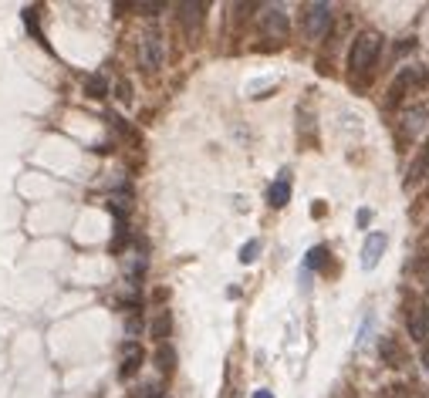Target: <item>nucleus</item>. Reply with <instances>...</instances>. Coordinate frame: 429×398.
I'll use <instances>...</instances> for the list:
<instances>
[{
	"mask_svg": "<svg viewBox=\"0 0 429 398\" xmlns=\"http://www.w3.org/2000/svg\"><path fill=\"white\" fill-rule=\"evenodd\" d=\"M382 51V38L375 34V31H362L355 44H351V55H349V68L358 75V71H369L372 64H375V57Z\"/></svg>",
	"mask_w": 429,
	"mask_h": 398,
	"instance_id": "1",
	"label": "nucleus"
},
{
	"mask_svg": "<svg viewBox=\"0 0 429 398\" xmlns=\"http://www.w3.org/2000/svg\"><path fill=\"white\" fill-rule=\"evenodd\" d=\"M139 68L149 71V75L162 68V34H159L156 27L139 38Z\"/></svg>",
	"mask_w": 429,
	"mask_h": 398,
	"instance_id": "2",
	"label": "nucleus"
},
{
	"mask_svg": "<svg viewBox=\"0 0 429 398\" xmlns=\"http://www.w3.org/2000/svg\"><path fill=\"white\" fill-rule=\"evenodd\" d=\"M328 20H332V7L328 3H308L304 7V34L308 41H318L328 31Z\"/></svg>",
	"mask_w": 429,
	"mask_h": 398,
	"instance_id": "3",
	"label": "nucleus"
},
{
	"mask_svg": "<svg viewBox=\"0 0 429 398\" xmlns=\"http://www.w3.org/2000/svg\"><path fill=\"white\" fill-rule=\"evenodd\" d=\"M429 71L426 68H402L399 75H395V81L389 85V95L392 98H402L409 88H419V85H426Z\"/></svg>",
	"mask_w": 429,
	"mask_h": 398,
	"instance_id": "4",
	"label": "nucleus"
},
{
	"mask_svg": "<svg viewBox=\"0 0 429 398\" xmlns=\"http://www.w3.org/2000/svg\"><path fill=\"white\" fill-rule=\"evenodd\" d=\"M406 324H409L412 338L426 348V341H429V311L423 307V304H409V311H406Z\"/></svg>",
	"mask_w": 429,
	"mask_h": 398,
	"instance_id": "5",
	"label": "nucleus"
},
{
	"mask_svg": "<svg viewBox=\"0 0 429 398\" xmlns=\"http://www.w3.org/2000/svg\"><path fill=\"white\" fill-rule=\"evenodd\" d=\"M386 247H389L386 233H369V240L362 247V270H375L379 260H382V253H386Z\"/></svg>",
	"mask_w": 429,
	"mask_h": 398,
	"instance_id": "6",
	"label": "nucleus"
},
{
	"mask_svg": "<svg viewBox=\"0 0 429 398\" xmlns=\"http://www.w3.org/2000/svg\"><path fill=\"white\" fill-rule=\"evenodd\" d=\"M288 199H291V176H288V172H281V176L271 183L267 203H271L274 209H284V206H288Z\"/></svg>",
	"mask_w": 429,
	"mask_h": 398,
	"instance_id": "7",
	"label": "nucleus"
},
{
	"mask_svg": "<svg viewBox=\"0 0 429 398\" xmlns=\"http://www.w3.org/2000/svg\"><path fill=\"white\" fill-rule=\"evenodd\" d=\"M288 27H291V24H288V14H281L277 7H271V10L264 14V31H267L274 41L288 38Z\"/></svg>",
	"mask_w": 429,
	"mask_h": 398,
	"instance_id": "8",
	"label": "nucleus"
},
{
	"mask_svg": "<svg viewBox=\"0 0 429 398\" xmlns=\"http://www.w3.org/2000/svg\"><path fill=\"white\" fill-rule=\"evenodd\" d=\"M139 364H142V348H139L136 341H129L122 348V368H118V375H122V378H132L139 371Z\"/></svg>",
	"mask_w": 429,
	"mask_h": 398,
	"instance_id": "9",
	"label": "nucleus"
},
{
	"mask_svg": "<svg viewBox=\"0 0 429 398\" xmlns=\"http://www.w3.org/2000/svg\"><path fill=\"white\" fill-rule=\"evenodd\" d=\"M203 10H206V3H183V7H179V17H183V24H186V31H190V34L199 27Z\"/></svg>",
	"mask_w": 429,
	"mask_h": 398,
	"instance_id": "10",
	"label": "nucleus"
},
{
	"mask_svg": "<svg viewBox=\"0 0 429 398\" xmlns=\"http://www.w3.org/2000/svg\"><path fill=\"white\" fill-rule=\"evenodd\" d=\"M379 351H382V361H386L389 368H402V348L395 344V338H382Z\"/></svg>",
	"mask_w": 429,
	"mask_h": 398,
	"instance_id": "11",
	"label": "nucleus"
},
{
	"mask_svg": "<svg viewBox=\"0 0 429 398\" xmlns=\"http://www.w3.org/2000/svg\"><path fill=\"white\" fill-rule=\"evenodd\" d=\"M169 327H173V314H169V311H159L156 318H153V324H149V331H153L156 341H166V338H169Z\"/></svg>",
	"mask_w": 429,
	"mask_h": 398,
	"instance_id": "12",
	"label": "nucleus"
},
{
	"mask_svg": "<svg viewBox=\"0 0 429 398\" xmlns=\"http://www.w3.org/2000/svg\"><path fill=\"white\" fill-rule=\"evenodd\" d=\"M85 92H88V98H105V92H108V85H105V78L92 75L88 81H85Z\"/></svg>",
	"mask_w": 429,
	"mask_h": 398,
	"instance_id": "13",
	"label": "nucleus"
},
{
	"mask_svg": "<svg viewBox=\"0 0 429 398\" xmlns=\"http://www.w3.org/2000/svg\"><path fill=\"white\" fill-rule=\"evenodd\" d=\"M304 264L311 266V270H321V266L328 264V250L325 247H314V250H308V260Z\"/></svg>",
	"mask_w": 429,
	"mask_h": 398,
	"instance_id": "14",
	"label": "nucleus"
},
{
	"mask_svg": "<svg viewBox=\"0 0 429 398\" xmlns=\"http://www.w3.org/2000/svg\"><path fill=\"white\" fill-rule=\"evenodd\" d=\"M257 253H260V240H247V243L240 247V264H254Z\"/></svg>",
	"mask_w": 429,
	"mask_h": 398,
	"instance_id": "15",
	"label": "nucleus"
},
{
	"mask_svg": "<svg viewBox=\"0 0 429 398\" xmlns=\"http://www.w3.org/2000/svg\"><path fill=\"white\" fill-rule=\"evenodd\" d=\"M159 368H162L166 375L173 371V348H166V344L159 348Z\"/></svg>",
	"mask_w": 429,
	"mask_h": 398,
	"instance_id": "16",
	"label": "nucleus"
},
{
	"mask_svg": "<svg viewBox=\"0 0 429 398\" xmlns=\"http://www.w3.org/2000/svg\"><path fill=\"white\" fill-rule=\"evenodd\" d=\"M419 122H426V115H423V112H409V115H406V135H416Z\"/></svg>",
	"mask_w": 429,
	"mask_h": 398,
	"instance_id": "17",
	"label": "nucleus"
},
{
	"mask_svg": "<svg viewBox=\"0 0 429 398\" xmlns=\"http://www.w3.org/2000/svg\"><path fill=\"white\" fill-rule=\"evenodd\" d=\"M429 176V145H426V155L416 162V169H412V179H426Z\"/></svg>",
	"mask_w": 429,
	"mask_h": 398,
	"instance_id": "18",
	"label": "nucleus"
},
{
	"mask_svg": "<svg viewBox=\"0 0 429 398\" xmlns=\"http://www.w3.org/2000/svg\"><path fill=\"white\" fill-rule=\"evenodd\" d=\"M129 92H132V88H129V81H122V85H118V101H129Z\"/></svg>",
	"mask_w": 429,
	"mask_h": 398,
	"instance_id": "19",
	"label": "nucleus"
},
{
	"mask_svg": "<svg viewBox=\"0 0 429 398\" xmlns=\"http://www.w3.org/2000/svg\"><path fill=\"white\" fill-rule=\"evenodd\" d=\"M369 220H372V213H369V209H358V227H365Z\"/></svg>",
	"mask_w": 429,
	"mask_h": 398,
	"instance_id": "20",
	"label": "nucleus"
},
{
	"mask_svg": "<svg viewBox=\"0 0 429 398\" xmlns=\"http://www.w3.org/2000/svg\"><path fill=\"white\" fill-rule=\"evenodd\" d=\"M419 361H423V368H426V375H429V348H423V358Z\"/></svg>",
	"mask_w": 429,
	"mask_h": 398,
	"instance_id": "21",
	"label": "nucleus"
},
{
	"mask_svg": "<svg viewBox=\"0 0 429 398\" xmlns=\"http://www.w3.org/2000/svg\"><path fill=\"white\" fill-rule=\"evenodd\" d=\"M254 398H274V395L267 392V388H260V392H254Z\"/></svg>",
	"mask_w": 429,
	"mask_h": 398,
	"instance_id": "22",
	"label": "nucleus"
}]
</instances>
